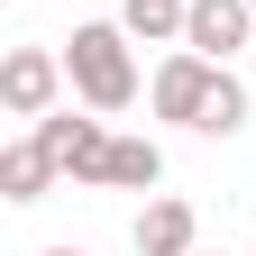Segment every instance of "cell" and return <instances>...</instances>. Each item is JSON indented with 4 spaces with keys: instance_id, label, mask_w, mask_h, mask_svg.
I'll list each match as a JSON object with an SVG mask.
<instances>
[{
    "instance_id": "6da1fadb",
    "label": "cell",
    "mask_w": 256,
    "mask_h": 256,
    "mask_svg": "<svg viewBox=\"0 0 256 256\" xmlns=\"http://www.w3.org/2000/svg\"><path fill=\"white\" fill-rule=\"evenodd\" d=\"M128 46H138V37H128L119 18H82L74 37H64V74H74V101L82 110L110 119V110L138 101V55H128Z\"/></svg>"
},
{
    "instance_id": "3957f363",
    "label": "cell",
    "mask_w": 256,
    "mask_h": 256,
    "mask_svg": "<svg viewBox=\"0 0 256 256\" xmlns=\"http://www.w3.org/2000/svg\"><path fill=\"white\" fill-rule=\"evenodd\" d=\"M210 82H220V64H210L202 46H174V55L146 74V110H156V119H174V128H202Z\"/></svg>"
},
{
    "instance_id": "8992f818",
    "label": "cell",
    "mask_w": 256,
    "mask_h": 256,
    "mask_svg": "<svg viewBox=\"0 0 256 256\" xmlns=\"http://www.w3.org/2000/svg\"><path fill=\"white\" fill-rule=\"evenodd\" d=\"M128 247H138V256H192V247H202L192 202H183V192H156V202L138 210V229H128Z\"/></svg>"
},
{
    "instance_id": "30bf717a",
    "label": "cell",
    "mask_w": 256,
    "mask_h": 256,
    "mask_svg": "<svg viewBox=\"0 0 256 256\" xmlns=\"http://www.w3.org/2000/svg\"><path fill=\"white\" fill-rule=\"evenodd\" d=\"M247 128V82L229 74V64H220V82H210V110H202V128H192V138H238Z\"/></svg>"
},
{
    "instance_id": "9c48e42d",
    "label": "cell",
    "mask_w": 256,
    "mask_h": 256,
    "mask_svg": "<svg viewBox=\"0 0 256 256\" xmlns=\"http://www.w3.org/2000/svg\"><path fill=\"white\" fill-rule=\"evenodd\" d=\"M183 18H192V0H119V28L138 46H183Z\"/></svg>"
},
{
    "instance_id": "5b68a950",
    "label": "cell",
    "mask_w": 256,
    "mask_h": 256,
    "mask_svg": "<svg viewBox=\"0 0 256 256\" xmlns=\"http://www.w3.org/2000/svg\"><path fill=\"white\" fill-rule=\"evenodd\" d=\"M247 37H256V0H192V18H183V46H202L210 64H229Z\"/></svg>"
},
{
    "instance_id": "277c9868",
    "label": "cell",
    "mask_w": 256,
    "mask_h": 256,
    "mask_svg": "<svg viewBox=\"0 0 256 256\" xmlns=\"http://www.w3.org/2000/svg\"><path fill=\"white\" fill-rule=\"evenodd\" d=\"M55 92H74L64 55H55V46H10V64H0V101H10V119H46Z\"/></svg>"
},
{
    "instance_id": "52a82bcc",
    "label": "cell",
    "mask_w": 256,
    "mask_h": 256,
    "mask_svg": "<svg viewBox=\"0 0 256 256\" xmlns=\"http://www.w3.org/2000/svg\"><path fill=\"white\" fill-rule=\"evenodd\" d=\"M55 183H64V174H55V156H46V138H37V128L0 146V192H10V202H46Z\"/></svg>"
},
{
    "instance_id": "7a4b0ae2",
    "label": "cell",
    "mask_w": 256,
    "mask_h": 256,
    "mask_svg": "<svg viewBox=\"0 0 256 256\" xmlns=\"http://www.w3.org/2000/svg\"><path fill=\"white\" fill-rule=\"evenodd\" d=\"M46 138V156H55V174L64 183H82V192H101V174H110V128H101V110H46V119H28Z\"/></svg>"
},
{
    "instance_id": "8fae6325",
    "label": "cell",
    "mask_w": 256,
    "mask_h": 256,
    "mask_svg": "<svg viewBox=\"0 0 256 256\" xmlns=\"http://www.w3.org/2000/svg\"><path fill=\"white\" fill-rule=\"evenodd\" d=\"M46 256H92V247H46Z\"/></svg>"
},
{
    "instance_id": "7c38bea8",
    "label": "cell",
    "mask_w": 256,
    "mask_h": 256,
    "mask_svg": "<svg viewBox=\"0 0 256 256\" xmlns=\"http://www.w3.org/2000/svg\"><path fill=\"white\" fill-rule=\"evenodd\" d=\"M192 256H229V247H192Z\"/></svg>"
},
{
    "instance_id": "ba28073f",
    "label": "cell",
    "mask_w": 256,
    "mask_h": 256,
    "mask_svg": "<svg viewBox=\"0 0 256 256\" xmlns=\"http://www.w3.org/2000/svg\"><path fill=\"white\" fill-rule=\"evenodd\" d=\"M156 183H165V146H156V138H110L101 192H156Z\"/></svg>"
}]
</instances>
